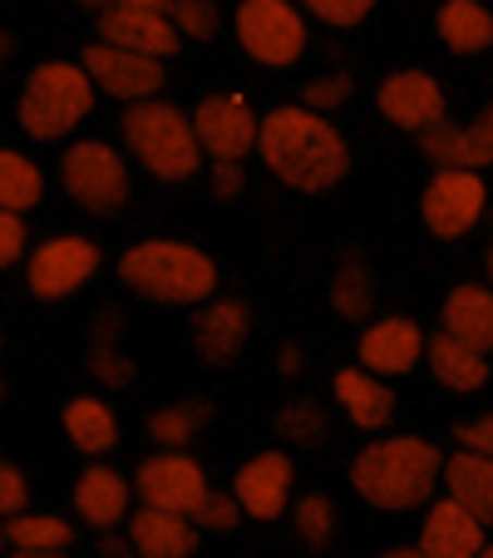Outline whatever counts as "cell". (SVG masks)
Here are the masks:
<instances>
[{
	"instance_id": "1",
	"label": "cell",
	"mask_w": 493,
	"mask_h": 558,
	"mask_svg": "<svg viewBox=\"0 0 493 558\" xmlns=\"http://www.w3.org/2000/svg\"><path fill=\"white\" fill-rule=\"evenodd\" d=\"M257 158L282 189L292 193H331L350 179V138L336 119L292 105H272L257 124Z\"/></svg>"
},
{
	"instance_id": "2",
	"label": "cell",
	"mask_w": 493,
	"mask_h": 558,
	"mask_svg": "<svg viewBox=\"0 0 493 558\" xmlns=\"http://www.w3.org/2000/svg\"><path fill=\"white\" fill-rule=\"evenodd\" d=\"M350 489L370 509L415 514L444 489V450L430 435H375L350 460Z\"/></svg>"
},
{
	"instance_id": "3",
	"label": "cell",
	"mask_w": 493,
	"mask_h": 558,
	"mask_svg": "<svg viewBox=\"0 0 493 558\" xmlns=\"http://www.w3.org/2000/svg\"><path fill=\"white\" fill-rule=\"evenodd\" d=\"M119 282L158 306H202L218 296V257L183 238H138L119 253Z\"/></svg>"
},
{
	"instance_id": "4",
	"label": "cell",
	"mask_w": 493,
	"mask_h": 558,
	"mask_svg": "<svg viewBox=\"0 0 493 558\" xmlns=\"http://www.w3.org/2000/svg\"><path fill=\"white\" fill-rule=\"evenodd\" d=\"M119 144H124L128 163H138L153 183H193L208 169L202 144L193 134V114L169 99L128 105L119 119Z\"/></svg>"
},
{
	"instance_id": "5",
	"label": "cell",
	"mask_w": 493,
	"mask_h": 558,
	"mask_svg": "<svg viewBox=\"0 0 493 558\" xmlns=\"http://www.w3.org/2000/svg\"><path fill=\"white\" fill-rule=\"evenodd\" d=\"M95 99H99V89L79 60H45L25 80L15 119H21V134L30 144H70L89 124Z\"/></svg>"
},
{
	"instance_id": "6",
	"label": "cell",
	"mask_w": 493,
	"mask_h": 558,
	"mask_svg": "<svg viewBox=\"0 0 493 558\" xmlns=\"http://www.w3.org/2000/svg\"><path fill=\"white\" fill-rule=\"evenodd\" d=\"M134 163L119 144L109 138H70L60 148V189L70 193L74 208L95 213V218H114L124 213L128 193H134Z\"/></svg>"
},
{
	"instance_id": "7",
	"label": "cell",
	"mask_w": 493,
	"mask_h": 558,
	"mask_svg": "<svg viewBox=\"0 0 493 558\" xmlns=\"http://www.w3.org/2000/svg\"><path fill=\"white\" fill-rule=\"evenodd\" d=\"M232 35L252 64L292 70L311 45V21L296 0H237L232 5Z\"/></svg>"
},
{
	"instance_id": "8",
	"label": "cell",
	"mask_w": 493,
	"mask_h": 558,
	"mask_svg": "<svg viewBox=\"0 0 493 558\" xmlns=\"http://www.w3.org/2000/svg\"><path fill=\"white\" fill-rule=\"evenodd\" d=\"M99 267H104V253H99L95 238L50 232L45 243H30V253H25V287L40 302H70L95 282Z\"/></svg>"
},
{
	"instance_id": "9",
	"label": "cell",
	"mask_w": 493,
	"mask_h": 558,
	"mask_svg": "<svg viewBox=\"0 0 493 558\" xmlns=\"http://www.w3.org/2000/svg\"><path fill=\"white\" fill-rule=\"evenodd\" d=\"M420 218L440 243H459L489 218V179L469 169H434L420 193Z\"/></svg>"
},
{
	"instance_id": "10",
	"label": "cell",
	"mask_w": 493,
	"mask_h": 558,
	"mask_svg": "<svg viewBox=\"0 0 493 558\" xmlns=\"http://www.w3.org/2000/svg\"><path fill=\"white\" fill-rule=\"evenodd\" d=\"M134 495H138V505H148V509L193 519L202 499L212 495V480H208V470H202V460H193L188 450H153L148 460H138V470H134Z\"/></svg>"
},
{
	"instance_id": "11",
	"label": "cell",
	"mask_w": 493,
	"mask_h": 558,
	"mask_svg": "<svg viewBox=\"0 0 493 558\" xmlns=\"http://www.w3.org/2000/svg\"><path fill=\"white\" fill-rule=\"evenodd\" d=\"M188 114H193V134H198L208 163H247V154H257V124H262V114L242 95H232V89L202 95Z\"/></svg>"
},
{
	"instance_id": "12",
	"label": "cell",
	"mask_w": 493,
	"mask_h": 558,
	"mask_svg": "<svg viewBox=\"0 0 493 558\" xmlns=\"http://www.w3.org/2000/svg\"><path fill=\"white\" fill-rule=\"evenodd\" d=\"M375 109H380V119H385L390 129L415 134V138H424L430 129H440L444 119H449V99H444L440 74L415 70V64L390 70L385 80H380L375 85Z\"/></svg>"
},
{
	"instance_id": "13",
	"label": "cell",
	"mask_w": 493,
	"mask_h": 558,
	"mask_svg": "<svg viewBox=\"0 0 493 558\" xmlns=\"http://www.w3.org/2000/svg\"><path fill=\"white\" fill-rule=\"evenodd\" d=\"M79 64L85 74L95 80L99 95L119 99V105H144V99H163V85H169V70L148 54H134V50H119V45H85L79 50Z\"/></svg>"
},
{
	"instance_id": "14",
	"label": "cell",
	"mask_w": 493,
	"mask_h": 558,
	"mask_svg": "<svg viewBox=\"0 0 493 558\" xmlns=\"http://www.w3.org/2000/svg\"><path fill=\"white\" fill-rule=\"evenodd\" d=\"M424 347H430V337H424L420 322L390 312V316H375V322L360 327L356 366L380 380H395V376H409L415 366H424Z\"/></svg>"
},
{
	"instance_id": "15",
	"label": "cell",
	"mask_w": 493,
	"mask_h": 558,
	"mask_svg": "<svg viewBox=\"0 0 493 558\" xmlns=\"http://www.w3.org/2000/svg\"><path fill=\"white\" fill-rule=\"evenodd\" d=\"M296 495V464L286 450H257L252 460H242L232 474V499L242 505V514L257 519V524H272L286 519Z\"/></svg>"
},
{
	"instance_id": "16",
	"label": "cell",
	"mask_w": 493,
	"mask_h": 558,
	"mask_svg": "<svg viewBox=\"0 0 493 558\" xmlns=\"http://www.w3.org/2000/svg\"><path fill=\"white\" fill-rule=\"evenodd\" d=\"M134 514V474L114 470L104 460H89L74 480V519L95 534H119Z\"/></svg>"
},
{
	"instance_id": "17",
	"label": "cell",
	"mask_w": 493,
	"mask_h": 558,
	"mask_svg": "<svg viewBox=\"0 0 493 558\" xmlns=\"http://www.w3.org/2000/svg\"><path fill=\"white\" fill-rule=\"evenodd\" d=\"M252 337V306L242 302V296H212L193 312V351H198L208 366H232L242 356Z\"/></svg>"
},
{
	"instance_id": "18",
	"label": "cell",
	"mask_w": 493,
	"mask_h": 558,
	"mask_svg": "<svg viewBox=\"0 0 493 558\" xmlns=\"http://www.w3.org/2000/svg\"><path fill=\"white\" fill-rule=\"evenodd\" d=\"M99 40L119 45V50L148 54V60L169 64L183 50V35L173 31V21L163 11H138V5H109L99 11Z\"/></svg>"
},
{
	"instance_id": "19",
	"label": "cell",
	"mask_w": 493,
	"mask_h": 558,
	"mask_svg": "<svg viewBox=\"0 0 493 558\" xmlns=\"http://www.w3.org/2000/svg\"><path fill=\"white\" fill-rule=\"evenodd\" d=\"M415 544L430 558H479L483 544H489V524H483L473 509L454 505L449 495L430 499L420 519V538Z\"/></svg>"
},
{
	"instance_id": "20",
	"label": "cell",
	"mask_w": 493,
	"mask_h": 558,
	"mask_svg": "<svg viewBox=\"0 0 493 558\" xmlns=\"http://www.w3.org/2000/svg\"><path fill=\"white\" fill-rule=\"evenodd\" d=\"M331 396H336L341 415H346L360 435H385L390 421H395V390H390V380L370 376V371H360V366H341L336 376H331Z\"/></svg>"
},
{
	"instance_id": "21",
	"label": "cell",
	"mask_w": 493,
	"mask_h": 558,
	"mask_svg": "<svg viewBox=\"0 0 493 558\" xmlns=\"http://www.w3.org/2000/svg\"><path fill=\"white\" fill-rule=\"evenodd\" d=\"M440 331L493 356V292L483 282H454L440 302Z\"/></svg>"
},
{
	"instance_id": "22",
	"label": "cell",
	"mask_w": 493,
	"mask_h": 558,
	"mask_svg": "<svg viewBox=\"0 0 493 558\" xmlns=\"http://www.w3.org/2000/svg\"><path fill=\"white\" fill-rule=\"evenodd\" d=\"M128 544H134L138 558H193L198 554V538L202 529L183 514H163V509H148L138 505L124 524Z\"/></svg>"
},
{
	"instance_id": "23",
	"label": "cell",
	"mask_w": 493,
	"mask_h": 558,
	"mask_svg": "<svg viewBox=\"0 0 493 558\" xmlns=\"http://www.w3.org/2000/svg\"><path fill=\"white\" fill-rule=\"evenodd\" d=\"M420 148L434 169H469V173L493 169V134L479 124V119H473V124L444 119L440 129H430V134L420 138Z\"/></svg>"
},
{
	"instance_id": "24",
	"label": "cell",
	"mask_w": 493,
	"mask_h": 558,
	"mask_svg": "<svg viewBox=\"0 0 493 558\" xmlns=\"http://www.w3.org/2000/svg\"><path fill=\"white\" fill-rule=\"evenodd\" d=\"M60 421H64V435H70V445L79 454H89V460H104V454H114L119 440H124L119 411L109 401H99V396H70Z\"/></svg>"
},
{
	"instance_id": "25",
	"label": "cell",
	"mask_w": 493,
	"mask_h": 558,
	"mask_svg": "<svg viewBox=\"0 0 493 558\" xmlns=\"http://www.w3.org/2000/svg\"><path fill=\"white\" fill-rule=\"evenodd\" d=\"M424 366H430V376L440 380L444 390H454V396H479L493 376V361L483 356V351L464 347V341L444 337V331L430 337V347H424Z\"/></svg>"
},
{
	"instance_id": "26",
	"label": "cell",
	"mask_w": 493,
	"mask_h": 558,
	"mask_svg": "<svg viewBox=\"0 0 493 558\" xmlns=\"http://www.w3.org/2000/svg\"><path fill=\"white\" fill-rule=\"evenodd\" d=\"M85 366L114 390H124V386H134L138 380V361L124 351V316H119V306H104V312L95 316Z\"/></svg>"
},
{
	"instance_id": "27",
	"label": "cell",
	"mask_w": 493,
	"mask_h": 558,
	"mask_svg": "<svg viewBox=\"0 0 493 558\" xmlns=\"http://www.w3.org/2000/svg\"><path fill=\"white\" fill-rule=\"evenodd\" d=\"M434 35L454 54H483L493 50V11L483 0H444L434 11Z\"/></svg>"
},
{
	"instance_id": "28",
	"label": "cell",
	"mask_w": 493,
	"mask_h": 558,
	"mask_svg": "<svg viewBox=\"0 0 493 558\" xmlns=\"http://www.w3.org/2000/svg\"><path fill=\"white\" fill-rule=\"evenodd\" d=\"M325 296H331V312L336 316H346V322H360V327H366L370 316H375V302H380L375 267H370L360 253H346L336 263V272H331Z\"/></svg>"
},
{
	"instance_id": "29",
	"label": "cell",
	"mask_w": 493,
	"mask_h": 558,
	"mask_svg": "<svg viewBox=\"0 0 493 558\" xmlns=\"http://www.w3.org/2000/svg\"><path fill=\"white\" fill-rule=\"evenodd\" d=\"M444 495L454 505L473 509L483 524H493V460L469 454V450L444 454Z\"/></svg>"
},
{
	"instance_id": "30",
	"label": "cell",
	"mask_w": 493,
	"mask_h": 558,
	"mask_svg": "<svg viewBox=\"0 0 493 558\" xmlns=\"http://www.w3.org/2000/svg\"><path fill=\"white\" fill-rule=\"evenodd\" d=\"M5 538L21 554H70L74 524L64 514H50V509H25V514L5 519Z\"/></svg>"
},
{
	"instance_id": "31",
	"label": "cell",
	"mask_w": 493,
	"mask_h": 558,
	"mask_svg": "<svg viewBox=\"0 0 493 558\" xmlns=\"http://www.w3.org/2000/svg\"><path fill=\"white\" fill-rule=\"evenodd\" d=\"M40 203H45V169L21 148H0V208L25 218Z\"/></svg>"
},
{
	"instance_id": "32",
	"label": "cell",
	"mask_w": 493,
	"mask_h": 558,
	"mask_svg": "<svg viewBox=\"0 0 493 558\" xmlns=\"http://www.w3.org/2000/svg\"><path fill=\"white\" fill-rule=\"evenodd\" d=\"M208 401H173V405H158L153 415H148V440H153V450H193V440L202 435V425H208Z\"/></svg>"
},
{
	"instance_id": "33",
	"label": "cell",
	"mask_w": 493,
	"mask_h": 558,
	"mask_svg": "<svg viewBox=\"0 0 493 558\" xmlns=\"http://www.w3.org/2000/svg\"><path fill=\"white\" fill-rule=\"evenodd\" d=\"M276 435H282L286 445H296V450H316V445H325V435H331V415H325L321 401L296 396V401H286L282 411H276Z\"/></svg>"
},
{
	"instance_id": "34",
	"label": "cell",
	"mask_w": 493,
	"mask_h": 558,
	"mask_svg": "<svg viewBox=\"0 0 493 558\" xmlns=\"http://www.w3.org/2000/svg\"><path fill=\"white\" fill-rule=\"evenodd\" d=\"M286 519H292V529H296V538H301L306 548H325L331 538H336V529H341V514H336V499L331 495H296L292 499V509H286Z\"/></svg>"
},
{
	"instance_id": "35",
	"label": "cell",
	"mask_w": 493,
	"mask_h": 558,
	"mask_svg": "<svg viewBox=\"0 0 493 558\" xmlns=\"http://www.w3.org/2000/svg\"><path fill=\"white\" fill-rule=\"evenodd\" d=\"M350 99H356V80H350L346 70H336V74H311V80L301 85V95H296V105L311 109V114L336 119Z\"/></svg>"
},
{
	"instance_id": "36",
	"label": "cell",
	"mask_w": 493,
	"mask_h": 558,
	"mask_svg": "<svg viewBox=\"0 0 493 558\" xmlns=\"http://www.w3.org/2000/svg\"><path fill=\"white\" fill-rule=\"evenodd\" d=\"M163 15L173 21V31H178L183 40H218V31H222L218 0H173Z\"/></svg>"
},
{
	"instance_id": "37",
	"label": "cell",
	"mask_w": 493,
	"mask_h": 558,
	"mask_svg": "<svg viewBox=\"0 0 493 558\" xmlns=\"http://www.w3.org/2000/svg\"><path fill=\"white\" fill-rule=\"evenodd\" d=\"M306 11V21H321L331 31H356L375 15V0H296Z\"/></svg>"
},
{
	"instance_id": "38",
	"label": "cell",
	"mask_w": 493,
	"mask_h": 558,
	"mask_svg": "<svg viewBox=\"0 0 493 558\" xmlns=\"http://www.w3.org/2000/svg\"><path fill=\"white\" fill-rule=\"evenodd\" d=\"M242 519H247V514H242V505L232 499V489H227V495H222V489H212V495L198 505L193 524H198L202 534H227V529H237Z\"/></svg>"
},
{
	"instance_id": "39",
	"label": "cell",
	"mask_w": 493,
	"mask_h": 558,
	"mask_svg": "<svg viewBox=\"0 0 493 558\" xmlns=\"http://www.w3.org/2000/svg\"><path fill=\"white\" fill-rule=\"evenodd\" d=\"M30 509V480H25L21 464L0 460V519H15Z\"/></svg>"
},
{
	"instance_id": "40",
	"label": "cell",
	"mask_w": 493,
	"mask_h": 558,
	"mask_svg": "<svg viewBox=\"0 0 493 558\" xmlns=\"http://www.w3.org/2000/svg\"><path fill=\"white\" fill-rule=\"evenodd\" d=\"M449 440H454V450H469V454L493 460V411H479V415H469V421H459Z\"/></svg>"
},
{
	"instance_id": "41",
	"label": "cell",
	"mask_w": 493,
	"mask_h": 558,
	"mask_svg": "<svg viewBox=\"0 0 493 558\" xmlns=\"http://www.w3.org/2000/svg\"><path fill=\"white\" fill-rule=\"evenodd\" d=\"M25 253H30V232H25V218H21V213H5V208H0V272H5V267H15Z\"/></svg>"
},
{
	"instance_id": "42",
	"label": "cell",
	"mask_w": 493,
	"mask_h": 558,
	"mask_svg": "<svg viewBox=\"0 0 493 558\" xmlns=\"http://www.w3.org/2000/svg\"><path fill=\"white\" fill-rule=\"evenodd\" d=\"M208 193L218 203H232V198H242V193H247V163H208Z\"/></svg>"
},
{
	"instance_id": "43",
	"label": "cell",
	"mask_w": 493,
	"mask_h": 558,
	"mask_svg": "<svg viewBox=\"0 0 493 558\" xmlns=\"http://www.w3.org/2000/svg\"><path fill=\"white\" fill-rule=\"evenodd\" d=\"M95 538H99V554H104V558H138L124 529H119V534H95Z\"/></svg>"
},
{
	"instance_id": "44",
	"label": "cell",
	"mask_w": 493,
	"mask_h": 558,
	"mask_svg": "<svg viewBox=\"0 0 493 558\" xmlns=\"http://www.w3.org/2000/svg\"><path fill=\"white\" fill-rule=\"evenodd\" d=\"M276 371H282V376H301V371H306V351L301 347H282V351H276Z\"/></svg>"
},
{
	"instance_id": "45",
	"label": "cell",
	"mask_w": 493,
	"mask_h": 558,
	"mask_svg": "<svg viewBox=\"0 0 493 558\" xmlns=\"http://www.w3.org/2000/svg\"><path fill=\"white\" fill-rule=\"evenodd\" d=\"M380 558H430V554H424L420 544H395V548H385Z\"/></svg>"
},
{
	"instance_id": "46",
	"label": "cell",
	"mask_w": 493,
	"mask_h": 558,
	"mask_svg": "<svg viewBox=\"0 0 493 558\" xmlns=\"http://www.w3.org/2000/svg\"><path fill=\"white\" fill-rule=\"evenodd\" d=\"M11 54H15V35L0 25V74H5V64H11Z\"/></svg>"
},
{
	"instance_id": "47",
	"label": "cell",
	"mask_w": 493,
	"mask_h": 558,
	"mask_svg": "<svg viewBox=\"0 0 493 558\" xmlns=\"http://www.w3.org/2000/svg\"><path fill=\"white\" fill-rule=\"evenodd\" d=\"M114 5H138V11H169L173 0H114Z\"/></svg>"
},
{
	"instance_id": "48",
	"label": "cell",
	"mask_w": 493,
	"mask_h": 558,
	"mask_svg": "<svg viewBox=\"0 0 493 558\" xmlns=\"http://www.w3.org/2000/svg\"><path fill=\"white\" fill-rule=\"evenodd\" d=\"M483 287L493 292V243H489V253H483Z\"/></svg>"
},
{
	"instance_id": "49",
	"label": "cell",
	"mask_w": 493,
	"mask_h": 558,
	"mask_svg": "<svg viewBox=\"0 0 493 558\" xmlns=\"http://www.w3.org/2000/svg\"><path fill=\"white\" fill-rule=\"evenodd\" d=\"M74 5H85V11H109L114 0H74Z\"/></svg>"
},
{
	"instance_id": "50",
	"label": "cell",
	"mask_w": 493,
	"mask_h": 558,
	"mask_svg": "<svg viewBox=\"0 0 493 558\" xmlns=\"http://www.w3.org/2000/svg\"><path fill=\"white\" fill-rule=\"evenodd\" d=\"M5 558H64V554H21V548H11Z\"/></svg>"
},
{
	"instance_id": "51",
	"label": "cell",
	"mask_w": 493,
	"mask_h": 558,
	"mask_svg": "<svg viewBox=\"0 0 493 558\" xmlns=\"http://www.w3.org/2000/svg\"><path fill=\"white\" fill-rule=\"evenodd\" d=\"M479 124H483V129H489V134H493V105H483V114H479Z\"/></svg>"
},
{
	"instance_id": "52",
	"label": "cell",
	"mask_w": 493,
	"mask_h": 558,
	"mask_svg": "<svg viewBox=\"0 0 493 558\" xmlns=\"http://www.w3.org/2000/svg\"><path fill=\"white\" fill-rule=\"evenodd\" d=\"M11 554V538H5V519H0V558Z\"/></svg>"
},
{
	"instance_id": "53",
	"label": "cell",
	"mask_w": 493,
	"mask_h": 558,
	"mask_svg": "<svg viewBox=\"0 0 493 558\" xmlns=\"http://www.w3.org/2000/svg\"><path fill=\"white\" fill-rule=\"evenodd\" d=\"M479 558H493V538H489V544H483V554Z\"/></svg>"
},
{
	"instance_id": "54",
	"label": "cell",
	"mask_w": 493,
	"mask_h": 558,
	"mask_svg": "<svg viewBox=\"0 0 493 558\" xmlns=\"http://www.w3.org/2000/svg\"><path fill=\"white\" fill-rule=\"evenodd\" d=\"M0 396H5V380H0Z\"/></svg>"
},
{
	"instance_id": "55",
	"label": "cell",
	"mask_w": 493,
	"mask_h": 558,
	"mask_svg": "<svg viewBox=\"0 0 493 558\" xmlns=\"http://www.w3.org/2000/svg\"><path fill=\"white\" fill-rule=\"evenodd\" d=\"M0 347H5V331H0Z\"/></svg>"
}]
</instances>
